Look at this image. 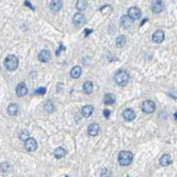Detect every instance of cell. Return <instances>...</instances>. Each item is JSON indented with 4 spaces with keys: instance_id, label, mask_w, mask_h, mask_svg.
<instances>
[{
    "instance_id": "cell-15",
    "label": "cell",
    "mask_w": 177,
    "mask_h": 177,
    "mask_svg": "<svg viewBox=\"0 0 177 177\" xmlns=\"http://www.w3.org/2000/svg\"><path fill=\"white\" fill-rule=\"evenodd\" d=\"M172 163V158L169 154H164L159 159V164L162 167H167Z\"/></svg>"
},
{
    "instance_id": "cell-18",
    "label": "cell",
    "mask_w": 177,
    "mask_h": 177,
    "mask_svg": "<svg viewBox=\"0 0 177 177\" xmlns=\"http://www.w3.org/2000/svg\"><path fill=\"white\" fill-rule=\"evenodd\" d=\"M103 101H104V103L106 105L113 104L115 102H116V96L113 94H110V93L106 94H105Z\"/></svg>"
},
{
    "instance_id": "cell-31",
    "label": "cell",
    "mask_w": 177,
    "mask_h": 177,
    "mask_svg": "<svg viewBox=\"0 0 177 177\" xmlns=\"http://www.w3.org/2000/svg\"><path fill=\"white\" fill-rule=\"evenodd\" d=\"M62 49H64V50H65V47L63 46V44H60V48L57 50V52H56V55H59V54H60V52H61V50H62Z\"/></svg>"
},
{
    "instance_id": "cell-12",
    "label": "cell",
    "mask_w": 177,
    "mask_h": 177,
    "mask_svg": "<svg viewBox=\"0 0 177 177\" xmlns=\"http://www.w3.org/2000/svg\"><path fill=\"white\" fill-rule=\"evenodd\" d=\"M99 125L96 124V123H92L88 125V128H87V133L88 135L91 136H96L99 133Z\"/></svg>"
},
{
    "instance_id": "cell-8",
    "label": "cell",
    "mask_w": 177,
    "mask_h": 177,
    "mask_svg": "<svg viewBox=\"0 0 177 177\" xmlns=\"http://www.w3.org/2000/svg\"><path fill=\"white\" fill-rule=\"evenodd\" d=\"M73 22L77 26H83L86 22V19H85V17L83 13H78L73 16Z\"/></svg>"
},
{
    "instance_id": "cell-16",
    "label": "cell",
    "mask_w": 177,
    "mask_h": 177,
    "mask_svg": "<svg viewBox=\"0 0 177 177\" xmlns=\"http://www.w3.org/2000/svg\"><path fill=\"white\" fill-rule=\"evenodd\" d=\"M93 112H94V107L92 105L84 106L83 109H82V111H81L83 117H89L91 115L93 114Z\"/></svg>"
},
{
    "instance_id": "cell-7",
    "label": "cell",
    "mask_w": 177,
    "mask_h": 177,
    "mask_svg": "<svg viewBox=\"0 0 177 177\" xmlns=\"http://www.w3.org/2000/svg\"><path fill=\"white\" fill-rule=\"evenodd\" d=\"M164 8H165V5L162 0H155L152 3L151 9L155 13H160L161 12H163Z\"/></svg>"
},
{
    "instance_id": "cell-24",
    "label": "cell",
    "mask_w": 177,
    "mask_h": 177,
    "mask_svg": "<svg viewBox=\"0 0 177 177\" xmlns=\"http://www.w3.org/2000/svg\"><path fill=\"white\" fill-rule=\"evenodd\" d=\"M19 138L21 141H27L30 138V133L27 129H21L19 131Z\"/></svg>"
},
{
    "instance_id": "cell-21",
    "label": "cell",
    "mask_w": 177,
    "mask_h": 177,
    "mask_svg": "<svg viewBox=\"0 0 177 177\" xmlns=\"http://www.w3.org/2000/svg\"><path fill=\"white\" fill-rule=\"evenodd\" d=\"M125 43H126V39H125V37L124 35H119L118 37H117V38H116V45L118 48L124 47Z\"/></svg>"
},
{
    "instance_id": "cell-1",
    "label": "cell",
    "mask_w": 177,
    "mask_h": 177,
    "mask_svg": "<svg viewBox=\"0 0 177 177\" xmlns=\"http://www.w3.org/2000/svg\"><path fill=\"white\" fill-rule=\"evenodd\" d=\"M134 158V155L132 152L130 151H126V150H122L119 152L118 154V162L121 166L123 167H126L129 166Z\"/></svg>"
},
{
    "instance_id": "cell-11",
    "label": "cell",
    "mask_w": 177,
    "mask_h": 177,
    "mask_svg": "<svg viewBox=\"0 0 177 177\" xmlns=\"http://www.w3.org/2000/svg\"><path fill=\"white\" fill-rule=\"evenodd\" d=\"M38 60L41 63H47L51 60V53L48 50H42L38 54Z\"/></svg>"
},
{
    "instance_id": "cell-30",
    "label": "cell",
    "mask_w": 177,
    "mask_h": 177,
    "mask_svg": "<svg viewBox=\"0 0 177 177\" xmlns=\"http://www.w3.org/2000/svg\"><path fill=\"white\" fill-rule=\"evenodd\" d=\"M103 115H104V117H110V111L109 110H103Z\"/></svg>"
},
{
    "instance_id": "cell-33",
    "label": "cell",
    "mask_w": 177,
    "mask_h": 177,
    "mask_svg": "<svg viewBox=\"0 0 177 177\" xmlns=\"http://www.w3.org/2000/svg\"><path fill=\"white\" fill-rule=\"evenodd\" d=\"M66 177H68V176H66Z\"/></svg>"
},
{
    "instance_id": "cell-25",
    "label": "cell",
    "mask_w": 177,
    "mask_h": 177,
    "mask_svg": "<svg viewBox=\"0 0 177 177\" xmlns=\"http://www.w3.org/2000/svg\"><path fill=\"white\" fill-rule=\"evenodd\" d=\"M132 20L128 17V16H123L121 18V25L125 28V29H128L131 25H132Z\"/></svg>"
},
{
    "instance_id": "cell-19",
    "label": "cell",
    "mask_w": 177,
    "mask_h": 177,
    "mask_svg": "<svg viewBox=\"0 0 177 177\" xmlns=\"http://www.w3.org/2000/svg\"><path fill=\"white\" fill-rule=\"evenodd\" d=\"M18 111H19V106L16 103H11V104H9L8 108H7L8 114L11 115V116H15V115H17Z\"/></svg>"
},
{
    "instance_id": "cell-17",
    "label": "cell",
    "mask_w": 177,
    "mask_h": 177,
    "mask_svg": "<svg viewBox=\"0 0 177 177\" xmlns=\"http://www.w3.org/2000/svg\"><path fill=\"white\" fill-rule=\"evenodd\" d=\"M81 73H82V70L79 66H75L72 70H70V77L72 78H78L80 76H81Z\"/></svg>"
},
{
    "instance_id": "cell-9",
    "label": "cell",
    "mask_w": 177,
    "mask_h": 177,
    "mask_svg": "<svg viewBox=\"0 0 177 177\" xmlns=\"http://www.w3.org/2000/svg\"><path fill=\"white\" fill-rule=\"evenodd\" d=\"M164 39H165V33L163 32V31H160V30L156 31L152 35V40L154 43L160 44L164 41Z\"/></svg>"
},
{
    "instance_id": "cell-6",
    "label": "cell",
    "mask_w": 177,
    "mask_h": 177,
    "mask_svg": "<svg viewBox=\"0 0 177 177\" xmlns=\"http://www.w3.org/2000/svg\"><path fill=\"white\" fill-rule=\"evenodd\" d=\"M25 149L30 151V152H32V151H35L37 150L38 149V143L37 141L34 139V138H29L27 141H25Z\"/></svg>"
},
{
    "instance_id": "cell-10",
    "label": "cell",
    "mask_w": 177,
    "mask_h": 177,
    "mask_svg": "<svg viewBox=\"0 0 177 177\" xmlns=\"http://www.w3.org/2000/svg\"><path fill=\"white\" fill-rule=\"evenodd\" d=\"M28 94V89L25 83H20L16 86V95L18 97H23Z\"/></svg>"
},
{
    "instance_id": "cell-28",
    "label": "cell",
    "mask_w": 177,
    "mask_h": 177,
    "mask_svg": "<svg viewBox=\"0 0 177 177\" xmlns=\"http://www.w3.org/2000/svg\"><path fill=\"white\" fill-rule=\"evenodd\" d=\"M36 94H40V95H43V94H45L46 93V88H45V87H39V88H38L35 92H34Z\"/></svg>"
},
{
    "instance_id": "cell-2",
    "label": "cell",
    "mask_w": 177,
    "mask_h": 177,
    "mask_svg": "<svg viewBox=\"0 0 177 177\" xmlns=\"http://www.w3.org/2000/svg\"><path fill=\"white\" fill-rule=\"evenodd\" d=\"M129 75L125 70H120L116 73L114 77V80L116 84L119 86H125L129 82Z\"/></svg>"
},
{
    "instance_id": "cell-5",
    "label": "cell",
    "mask_w": 177,
    "mask_h": 177,
    "mask_svg": "<svg viewBox=\"0 0 177 177\" xmlns=\"http://www.w3.org/2000/svg\"><path fill=\"white\" fill-rule=\"evenodd\" d=\"M127 16L132 21L139 20L141 18V16H142V12H141V10L138 7L133 6V7L129 8V10L127 11Z\"/></svg>"
},
{
    "instance_id": "cell-23",
    "label": "cell",
    "mask_w": 177,
    "mask_h": 177,
    "mask_svg": "<svg viewBox=\"0 0 177 177\" xmlns=\"http://www.w3.org/2000/svg\"><path fill=\"white\" fill-rule=\"evenodd\" d=\"M65 155H66V150L63 148L58 147V148L55 149V150H54V157L56 158H62Z\"/></svg>"
},
{
    "instance_id": "cell-4",
    "label": "cell",
    "mask_w": 177,
    "mask_h": 177,
    "mask_svg": "<svg viewBox=\"0 0 177 177\" xmlns=\"http://www.w3.org/2000/svg\"><path fill=\"white\" fill-rule=\"evenodd\" d=\"M155 109H156V105L150 100H146L145 102H143V103L142 105L143 111L147 113V114H150V113L154 112Z\"/></svg>"
},
{
    "instance_id": "cell-27",
    "label": "cell",
    "mask_w": 177,
    "mask_h": 177,
    "mask_svg": "<svg viewBox=\"0 0 177 177\" xmlns=\"http://www.w3.org/2000/svg\"><path fill=\"white\" fill-rule=\"evenodd\" d=\"M110 175H111V173H110V169H108L106 167L103 168V170L101 172V177H110Z\"/></svg>"
},
{
    "instance_id": "cell-32",
    "label": "cell",
    "mask_w": 177,
    "mask_h": 177,
    "mask_svg": "<svg viewBox=\"0 0 177 177\" xmlns=\"http://www.w3.org/2000/svg\"><path fill=\"white\" fill-rule=\"evenodd\" d=\"M93 31L92 30H90V29H87V30H85V37H87L91 32Z\"/></svg>"
},
{
    "instance_id": "cell-26",
    "label": "cell",
    "mask_w": 177,
    "mask_h": 177,
    "mask_svg": "<svg viewBox=\"0 0 177 177\" xmlns=\"http://www.w3.org/2000/svg\"><path fill=\"white\" fill-rule=\"evenodd\" d=\"M45 109L48 111V112H52L54 110V106L52 104V103L51 102H47L45 104Z\"/></svg>"
},
{
    "instance_id": "cell-14",
    "label": "cell",
    "mask_w": 177,
    "mask_h": 177,
    "mask_svg": "<svg viewBox=\"0 0 177 177\" xmlns=\"http://www.w3.org/2000/svg\"><path fill=\"white\" fill-rule=\"evenodd\" d=\"M63 7V1L62 0H52L50 4V8L53 12H58Z\"/></svg>"
},
{
    "instance_id": "cell-29",
    "label": "cell",
    "mask_w": 177,
    "mask_h": 177,
    "mask_svg": "<svg viewBox=\"0 0 177 177\" xmlns=\"http://www.w3.org/2000/svg\"><path fill=\"white\" fill-rule=\"evenodd\" d=\"M8 169H9V164L8 163H3L1 165V170H2V172L5 173Z\"/></svg>"
},
{
    "instance_id": "cell-20",
    "label": "cell",
    "mask_w": 177,
    "mask_h": 177,
    "mask_svg": "<svg viewBox=\"0 0 177 177\" xmlns=\"http://www.w3.org/2000/svg\"><path fill=\"white\" fill-rule=\"evenodd\" d=\"M93 86L94 85L91 81H85L83 85V91L85 94H91L93 92Z\"/></svg>"
},
{
    "instance_id": "cell-3",
    "label": "cell",
    "mask_w": 177,
    "mask_h": 177,
    "mask_svg": "<svg viewBox=\"0 0 177 177\" xmlns=\"http://www.w3.org/2000/svg\"><path fill=\"white\" fill-rule=\"evenodd\" d=\"M18 65H19V61L15 55L9 54L6 56L5 60V66L8 70H10V71L15 70L18 68Z\"/></svg>"
},
{
    "instance_id": "cell-22",
    "label": "cell",
    "mask_w": 177,
    "mask_h": 177,
    "mask_svg": "<svg viewBox=\"0 0 177 177\" xmlns=\"http://www.w3.org/2000/svg\"><path fill=\"white\" fill-rule=\"evenodd\" d=\"M87 6V2L86 0H78L77 3H76V8L79 12H82V11L85 10Z\"/></svg>"
},
{
    "instance_id": "cell-13",
    "label": "cell",
    "mask_w": 177,
    "mask_h": 177,
    "mask_svg": "<svg viewBox=\"0 0 177 177\" xmlns=\"http://www.w3.org/2000/svg\"><path fill=\"white\" fill-rule=\"evenodd\" d=\"M123 117L127 121H133L135 118L136 114L132 109H126L123 112Z\"/></svg>"
}]
</instances>
